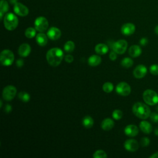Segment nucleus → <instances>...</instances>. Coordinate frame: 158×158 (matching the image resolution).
<instances>
[{"mask_svg": "<svg viewBox=\"0 0 158 158\" xmlns=\"http://www.w3.org/2000/svg\"><path fill=\"white\" fill-rule=\"evenodd\" d=\"M113 89H114V85L110 82H106L102 85V89L106 93H110L111 91H112Z\"/></svg>", "mask_w": 158, "mask_h": 158, "instance_id": "29", "label": "nucleus"}, {"mask_svg": "<svg viewBox=\"0 0 158 158\" xmlns=\"http://www.w3.org/2000/svg\"><path fill=\"white\" fill-rule=\"evenodd\" d=\"M64 51L67 52H72L75 49V44L72 41H67L64 46Z\"/></svg>", "mask_w": 158, "mask_h": 158, "instance_id": "25", "label": "nucleus"}, {"mask_svg": "<svg viewBox=\"0 0 158 158\" xmlns=\"http://www.w3.org/2000/svg\"><path fill=\"white\" fill-rule=\"evenodd\" d=\"M154 31H155V33L158 35V25H157V26L155 27Z\"/></svg>", "mask_w": 158, "mask_h": 158, "instance_id": "43", "label": "nucleus"}, {"mask_svg": "<svg viewBox=\"0 0 158 158\" xmlns=\"http://www.w3.org/2000/svg\"><path fill=\"white\" fill-rule=\"evenodd\" d=\"M36 29L33 27H29L26 29L25 35L28 38H33L36 35Z\"/></svg>", "mask_w": 158, "mask_h": 158, "instance_id": "27", "label": "nucleus"}, {"mask_svg": "<svg viewBox=\"0 0 158 158\" xmlns=\"http://www.w3.org/2000/svg\"><path fill=\"white\" fill-rule=\"evenodd\" d=\"M124 147L126 150L130 152H134L138 150L139 144L136 140L134 139H128L125 141L124 143Z\"/></svg>", "mask_w": 158, "mask_h": 158, "instance_id": "12", "label": "nucleus"}, {"mask_svg": "<svg viewBox=\"0 0 158 158\" xmlns=\"http://www.w3.org/2000/svg\"><path fill=\"white\" fill-rule=\"evenodd\" d=\"M23 64V60L22 59H19L16 61V65L18 67H21Z\"/></svg>", "mask_w": 158, "mask_h": 158, "instance_id": "38", "label": "nucleus"}, {"mask_svg": "<svg viewBox=\"0 0 158 158\" xmlns=\"http://www.w3.org/2000/svg\"><path fill=\"white\" fill-rule=\"evenodd\" d=\"M93 156L94 158H106L107 157L106 152L102 150L96 151Z\"/></svg>", "mask_w": 158, "mask_h": 158, "instance_id": "30", "label": "nucleus"}, {"mask_svg": "<svg viewBox=\"0 0 158 158\" xmlns=\"http://www.w3.org/2000/svg\"><path fill=\"white\" fill-rule=\"evenodd\" d=\"M9 10V4L7 1L1 0L0 2V19L2 20L3 15Z\"/></svg>", "mask_w": 158, "mask_h": 158, "instance_id": "23", "label": "nucleus"}, {"mask_svg": "<svg viewBox=\"0 0 158 158\" xmlns=\"http://www.w3.org/2000/svg\"><path fill=\"white\" fill-rule=\"evenodd\" d=\"M149 157L150 158H158V151L155 152V153H154L151 156H150Z\"/></svg>", "mask_w": 158, "mask_h": 158, "instance_id": "40", "label": "nucleus"}, {"mask_svg": "<svg viewBox=\"0 0 158 158\" xmlns=\"http://www.w3.org/2000/svg\"><path fill=\"white\" fill-rule=\"evenodd\" d=\"M14 61V55L13 52L9 49L3 50L0 54V62L4 66H9Z\"/></svg>", "mask_w": 158, "mask_h": 158, "instance_id": "5", "label": "nucleus"}, {"mask_svg": "<svg viewBox=\"0 0 158 158\" xmlns=\"http://www.w3.org/2000/svg\"><path fill=\"white\" fill-rule=\"evenodd\" d=\"M150 140L148 137H143L141 138L140 141V144L143 147H146L148 146L149 144Z\"/></svg>", "mask_w": 158, "mask_h": 158, "instance_id": "33", "label": "nucleus"}, {"mask_svg": "<svg viewBox=\"0 0 158 158\" xmlns=\"http://www.w3.org/2000/svg\"><path fill=\"white\" fill-rule=\"evenodd\" d=\"M112 117L115 119V120H120L122 118V117H123V112L122 110H118V109H116L115 110L113 111L112 112Z\"/></svg>", "mask_w": 158, "mask_h": 158, "instance_id": "31", "label": "nucleus"}, {"mask_svg": "<svg viewBox=\"0 0 158 158\" xmlns=\"http://www.w3.org/2000/svg\"><path fill=\"white\" fill-rule=\"evenodd\" d=\"M14 11L17 15L21 17L27 16L29 12L28 7L19 2H17L14 4Z\"/></svg>", "mask_w": 158, "mask_h": 158, "instance_id": "10", "label": "nucleus"}, {"mask_svg": "<svg viewBox=\"0 0 158 158\" xmlns=\"http://www.w3.org/2000/svg\"><path fill=\"white\" fill-rule=\"evenodd\" d=\"M18 0H9V1L10 2V4H15L16 2H17Z\"/></svg>", "mask_w": 158, "mask_h": 158, "instance_id": "41", "label": "nucleus"}, {"mask_svg": "<svg viewBox=\"0 0 158 158\" xmlns=\"http://www.w3.org/2000/svg\"><path fill=\"white\" fill-rule=\"evenodd\" d=\"M48 37L51 40H57L61 36L60 30L56 27H51L47 32Z\"/></svg>", "mask_w": 158, "mask_h": 158, "instance_id": "14", "label": "nucleus"}, {"mask_svg": "<svg viewBox=\"0 0 158 158\" xmlns=\"http://www.w3.org/2000/svg\"><path fill=\"white\" fill-rule=\"evenodd\" d=\"M135 31V26L133 23H127L123 24L121 28V32L123 35L129 36L134 33Z\"/></svg>", "mask_w": 158, "mask_h": 158, "instance_id": "13", "label": "nucleus"}, {"mask_svg": "<svg viewBox=\"0 0 158 158\" xmlns=\"http://www.w3.org/2000/svg\"><path fill=\"white\" fill-rule=\"evenodd\" d=\"M149 71L151 74L153 75H158V65L157 64H152L149 67Z\"/></svg>", "mask_w": 158, "mask_h": 158, "instance_id": "32", "label": "nucleus"}, {"mask_svg": "<svg viewBox=\"0 0 158 158\" xmlns=\"http://www.w3.org/2000/svg\"><path fill=\"white\" fill-rule=\"evenodd\" d=\"M64 59H65V60L67 62H68V63H71V62H72L73 60V56H72V55H70V54L66 55V56H65Z\"/></svg>", "mask_w": 158, "mask_h": 158, "instance_id": "35", "label": "nucleus"}, {"mask_svg": "<svg viewBox=\"0 0 158 158\" xmlns=\"http://www.w3.org/2000/svg\"><path fill=\"white\" fill-rule=\"evenodd\" d=\"M150 119L152 122L154 123H157L158 122V114L156 113V112H152L150 114Z\"/></svg>", "mask_w": 158, "mask_h": 158, "instance_id": "34", "label": "nucleus"}, {"mask_svg": "<svg viewBox=\"0 0 158 158\" xmlns=\"http://www.w3.org/2000/svg\"><path fill=\"white\" fill-rule=\"evenodd\" d=\"M142 52L141 48L138 45H132L128 49V53L132 57H137L141 55Z\"/></svg>", "mask_w": 158, "mask_h": 158, "instance_id": "17", "label": "nucleus"}, {"mask_svg": "<svg viewBox=\"0 0 158 158\" xmlns=\"http://www.w3.org/2000/svg\"><path fill=\"white\" fill-rule=\"evenodd\" d=\"M108 46L103 43H99L95 46V51L97 54L104 55L108 52Z\"/></svg>", "mask_w": 158, "mask_h": 158, "instance_id": "22", "label": "nucleus"}, {"mask_svg": "<svg viewBox=\"0 0 158 158\" xmlns=\"http://www.w3.org/2000/svg\"><path fill=\"white\" fill-rule=\"evenodd\" d=\"M117 53L115 51H112L109 54V58L111 60H115L117 59Z\"/></svg>", "mask_w": 158, "mask_h": 158, "instance_id": "36", "label": "nucleus"}, {"mask_svg": "<svg viewBox=\"0 0 158 158\" xmlns=\"http://www.w3.org/2000/svg\"><path fill=\"white\" fill-rule=\"evenodd\" d=\"M88 62L90 66L95 67L101 64V58L98 55H92L88 58Z\"/></svg>", "mask_w": 158, "mask_h": 158, "instance_id": "21", "label": "nucleus"}, {"mask_svg": "<svg viewBox=\"0 0 158 158\" xmlns=\"http://www.w3.org/2000/svg\"><path fill=\"white\" fill-rule=\"evenodd\" d=\"M124 132L126 135L130 137H133L138 134L139 130L138 128L135 125H128L125 128Z\"/></svg>", "mask_w": 158, "mask_h": 158, "instance_id": "15", "label": "nucleus"}, {"mask_svg": "<svg viewBox=\"0 0 158 158\" xmlns=\"http://www.w3.org/2000/svg\"><path fill=\"white\" fill-rule=\"evenodd\" d=\"M11 110H12V107H11V106H10L9 104H7V105H6V109H5V111L6 112H10L11 111Z\"/></svg>", "mask_w": 158, "mask_h": 158, "instance_id": "39", "label": "nucleus"}, {"mask_svg": "<svg viewBox=\"0 0 158 158\" xmlns=\"http://www.w3.org/2000/svg\"><path fill=\"white\" fill-rule=\"evenodd\" d=\"M83 125L86 128H90L93 126L94 120L90 116H86L83 118L82 120Z\"/></svg>", "mask_w": 158, "mask_h": 158, "instance_id": "24", "label": "nucleus"}, {"mask_svg": "<svg viewBox=\"0 0 158 158\" xmlns=\"http://www.w3.org/2000/svg\"><path fill=\"white\" fill-rule=\"evenodd\" d=\"M143 98L145 103L150 106H154L158 103V94L150 89H146L143 92Z\"/></svg>", "mask_w": 158, "mask_h": 158, "instance_id": "4", "label": "nucleus"}, {"mask_svg": "<svg viewBox=\"0 0 158 158\" xmlns=\"http://www.w3.org/2000/svg\"><path fill=\"white\" fill-rule=\"evenodd\" d=\"M115 90L117 94L123 96H126L130 94L131 87L126 82H120L117 85Z\"/></svg>", "mask_w": 158, "mask_h": 158, "instance_id": "9", "label": "nucleus"}, {"mask_svg": "<svg viewBox=\"0 0 158 158\" xmlns=\"http://www.w3.org/2000/svg\"><path fill=\"white\" fill-rule=\"evenodd\" d=\"M148 70L146 66H144V65L140 64L137 65L134 70H133V75L136 78H143L147 73Z\"/></svg>", "mask_w": 158, "mask_h": 158, "instance_id": "11", "label": "nucleus"}, {"mask_svg": "<svg viewBox=\"0 0 158 158\" xmlns=\"http://www.w3.org/2000/svg\"><path fill=\"white\" fill-rule=\"evenodd\" d=\"M34 25L35 29L40 32H43L46 31L49 26L48 21L46 18L42 16L38 17L35 19Z\"/></svg>", "mask_w": 158, "mask_h": 158, "instance_id": "6", "label": "nucleus"}, {"mask_svg": "<svg viewBox=\"0 0 158 158\" xmlns=\"http://www.w3.org/2000/svg\"><path fill=\"white\" fill-rule=\"evenodd\" d=\"M63 57V51L58 48H51L46 53L47 61L50 65L53 67L58 66L61 63Z\"/></svg>", "mask_w": 158, "mask_h": 158, "instance_id": "1", "label": "nucleus"}, {"mask_svg": "<svg viewBox=\"0 0 158 158\" xmlns=\"http://www.w3.org/2000/svg\"><path fill=\"white\" fill-rule=\"evenodd\" d=\"M139 128L145 134H149L152 130L151 124L146 120H143L139 123Z\"/></svg>", "mask_w": 158, "mask_h": 158, "instance_id": "18", "label": "nucleus"}, {"mask_svg": "<svg viewBox=\"0 0 158 158\" xmlns=\"http://www.w3.org/2000/svg\"><path fill=\"white\" fill-rule=\"evenodd\" d=\"M19 24L17 17L13 13H7L4 17V25L5 28L9 31L15 30Z\"/></svg>", "mask_w": 158, "mask_h": 158, "instance_id": "3", "label": "nucleus"}, {"mask_svg": "<svg viewBox=\"0 0 158 158\" xmlns=\"http://www.w3.org/2000/svg\"><path fill=\"white\" fill-rule=\"evenodd\" d=\"M114 126V121L109 118H106L102 120L101 123V128L102 130L106 131H109L111 130Z\"/></svg>", "mask_w": 158, "mask_h": 158, "instance_id": "19", "label": "nucleus"}, {"mask_svg": "<svg viewBox=\"0 0 158 158\" xmlns=\"http://www.w3.org/2000/svg\"><path fill=\"white\" fill-rule=\"evenodd\" d=\"M31 52V47L27 43L22 44L18 49L19 54L23 57L28 56Z\"/></svg>", "mask_w": 158, "mask_h": 158, "instance_id": "16", "label": "nucleus"}, {"mask_svg": "<svg viewBox=\"0 0 158 158\" xmlns=\"http://www.w3.org/2000/svg\"><path fill=\"white\" fill-rule=\"evenodd\" d=\"M18 98L23 102H28L30 99V94L25 91H21L18 94Z\"/></svg>", "mask_w": 158, "mask_h": 158, "instance_id": "28", "label": "nucleus"}, {"mask_svg": "<svg viewBox=\"0 0 158 158\" xmlns=\"http://www.w3.org/2000/svg\"><path fill=\"white\" fill-rule=\"evenodd\" d=\"M154 134L157 136H158V127H156V128L154 130Z\"/></svg>", "mask_w": 158, "mask_h": 158, "instance_id": "42", "label": "nucleus"}, {"mask_svg": "<svg viewBox=\"0 0 158 158\" xmlns=\"http://www.w3.org/2000/svg\"><path fill=\"white\" fill-rule=\"evenodd\" d=\"M133 64V60L130 57H125L121 61V65L125 68H130Z\"/></svg>", "mask_w": 158, "mask_h": 158, "instance_id": "26", "label": "nucleus"}, {"mask_svg": "<svg viewBox=\"0 0 158 158\" xmlns=\"http://www.w3.org/2000/svg\"><path fill=\"white\" fill-rule=\"evenodd\" d=\"M17 93V89L15 86L8 85L2 91V98L5 101H10L12 100Z\"/></svg>", "mask_w": 158, "mask_h": 158, "instance_id": "8", "label": "nucleus"}, {"mask_svg": "<svg viewBox=\"0 0 158 158\" xmlns=\"http://www.w3.org/2000/svg\"><path fill=\"white\" fill-rule=\"evenodd\" d=\"M132 111L135 115L143 120L149 117L151 114L149 107L146 104L141 102H138L134 104L132 107Z\"/></svg>", "mask_w": 158, "mask_h": 158, "instance_id": "2", "label": "nucleus"}, {"mask_svg": "<svg viewBox=\"0 0 158 158\" xmlns=\"http://www.w3.org/2000/svg\"><path fill=\"white\" fill-rule=\"evenodd\" d=\"M128 46L127 42L124 40H120L115 42H114L112 45V48L114 51H115L117 54H123Z\"/></svg>", "mask_w": 158, "mask_h": 158, "instance_id": "7", "label": "nucleus"}, {"mask_svg": "<svg viewBox=\"0 0 158 158\" xmlns=\"http://www.w3.org/2000/svg\"><path fill=\"white\" fill-rule=\"evenodd\" d=\"M48 36L43 33H38L36 36V41L40 46H44L48 43Z\"/></svg>", "mask_w": 158, "mask_h": 158, "instance_id": "20", "label": "nucleus"}, {"mask_svg": "<svg viewBox=\"0 0 158 158\" xmlns=\"http://www.w3.org/2000/svg\"><path fill=\"white\" fill-rule=\"evenodd\" d=\"M139 43L142 46H146L148 43V38H142L140 40V41H139Z\"/></svg>", "mask_w": 158, "mask_h": 158, "instance_id": "37", "label": "nucleus"}]
</instances>
